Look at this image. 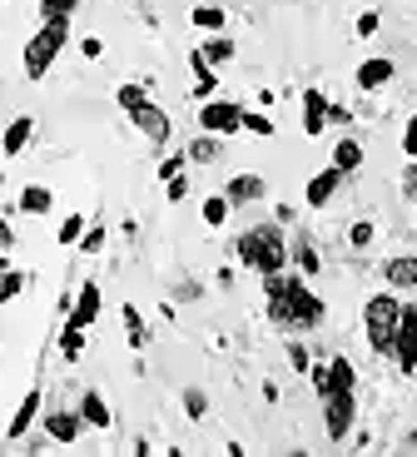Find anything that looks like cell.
<instances>
[{"label": "cell", "mask_w": 417, "mask_h": 457, "mask_svg": "<svg viewBox=\"0 0 417 457\" xmlns=\"http://www.w3.org/2000/svg\"><path fill=\"white\" fill-rule=\"evenodd\" d=\"M263 309H269V319L288 333H318L328 319V303L313 294V284H308L298 269L294 274H288V269L263 274Z\"/></svg>", "instance_id": "1"}, {"label": "cell", "mask_w": 417, "mask_h": 457, "mask_svg": "<svg viewBox=\"0 0 417 457\" xmlns=\"http://www.w3.org/2000/svg\"><path fill=\"white\" fill-rule=\"evenodd\" d=\"M234 259L238 269H248V274H279V269H288V239H283V224L273 219V224H254L244 228L234 239Z\"/></svg>", "instance_id": "2"}, {"label": "cell", "mask_w": 417, "mask_h": 457, "mask_svg": "<svg viewBox=\"0 0 417 457\" xmlns=\"http://www.w3.org/2000/svg\"><path fill=\"white\" fill-rule=\"evenodd\" d=\"M397 313H403V298H397V288H388V294H372L368 303H363V338H368V348H372L378 358H393Z\"/></svg>", "instance_id": "3"}, {"label": "cell", "mask_w": 417, "mask_h": 457, "mask_svg": "<svg viewBox=\"0 0 417 457\" xmlns=\"http://www.w3.org/2000/svg\"><path fill=\"white\" fill-rule=\"evenodd\" d=\"M65 46H70V21H40V30L25 40V55H21L25 80H46L50 65L65 55Z\"/></svg>", "instance_id": "4"}, {"label": "cell", "mask_w": 417, "mask_h": 457, "mask_svg": "<svg viewBox=\"0 0 417 457\" xmlns=\"http://www.w3.org/2000/svg\"><path fill=\"white\" fill-rule=\"evenodd\" d=\"M358 428V393H328L323 398V437L328 443H348Z\"/></svg>", "instance_id": "5"}, {"label": "cell", "mask_w": 417, "mask_h": 457, "mask_svg": "<svg viewBox=\"0 0 417 457\" xmlns=\"http://www.w3.org/2000/svg\"><path fill=\"white\" fill-rule=\"evenodd\" d=\"M199 129L204 135H219V139H229V135H244V104L238 100H199Z\"/></svg>", "instance_id": "6"}, {"label": "cell", "mask_w": 417, "mask_h": 457, "mask_svg": "<svg viewBox=\"0 0 417 457\" xmlns=\"http://www.w3.org/2000/svg\"><path fill=\"white\" fill-rule=\"evenodd\" d=\"M129 125H135V129H139V135H145L154 149H164V145L174 139V120H170V110H159L154 100L139 104V110L129 114Z\"/></svg>", "instance_id": "7"}, {"label": "cell", "mask_w": 417, "mask_h": 457, "mask_svg": "<svg viewBox=\"0 0 417 457\" xmlns=\"http://www.w3.org/2000/svg\"><path fill=\"white\" fill-rule=\"evenodd\" d=\"M100 313H104V294H100V284H95V278H85V284L75 288V303H70L65 323H75V328H95V323H100Z\"/></svg>", "instance_id": "8"}, {"label": "cell", "mask_w": 417, "mask_h": 457, "mask_svg": "<svg viewBox=\"0 0 417 457\" xmlns=\"http://www.w3.org/2000/svg\"><path fill=\"white\" fill-rule=\"evenodd\" d=\"M40 428H46V443H79L85 437V418L79 408H55V412H40Z\"/></svg>", "instance_id": "9"}, {"label": "cell", "mask_w": 417, "mask_h": 457, "mask_svg": "<svg viewBox=\"0 0 417 457\" xmlns=\"http://www.w3.org/2000/svg\"><path fill=\"white\" fill-rule=\"evenodd\" d=\"M343 184H348V174H343L338 164H328V170H318L313 179L304 184V204H308V209H328L333 199H338Z\"/></svg>", "instance_id": "10"}, {"label": "cell", "mask_w": 417, "mask_h": 457, "mask_svg": "<svg viewBox=\"0 0 417 457\" xmlns=\"http://www.w3.org/2000/svg\"><path fill=\"white\" fill-rule=\"evenodd\" d=\"M40 412H46V388L35 383V388L21 398V408H15V418L5 423V443H21V437L35 428V418H40Z\"/></svg>", "instance_id": "11"}, {"label": "cell", "mask_w": 417, "mask_h": 457, "mask_svg": "<svg viewBox=\"0 0 417 457\" xmlns=\"http://www.w3.org/2000/svg\"><path fill=\"white\" fill-rule=\"evenodd\" d=\"M393 75H397L393 55H368L358 70H353V85H358L363 95H372V90H383V85H393Z\"/></svg>", "instance_id": "12"}, {"label": "cell", "mask_w": 417, "mask_h": 457, "mask_svg": "<svg viewBox=\"0 0 417 457\" xmlns=\"http://www.w3.org/2000/svg\"><path fill=\"white\" fill-rule=\"evenodd\" d=\"M263 195H269V184H263V174H229V184H224V199H229L234 209L259 204Z\"/></svg>", "instance_id": "13"}, {"label": "cell", "mask_w": 417, "mask_h": 457, "mask_svg": "<svg viewBox=\"0 0 417 457\" xmlns=\"http://www.w3.org/2000/svg\"><path fill=\"white\" fill-rule=\"evenodd\" d=\"M30 139H35V114H15L11 125L0 129V154H5V160H15V154H25V149H30Z\"/></svg>", "instance_id": "14"}, {"label": "cell", "mask_w": 417, "mask_h": 457, "mask_svg": "<svg viewBox=\"0 0 417 457\" xmlns=\"http://www.w3.org/2000/svg\"><path fill=\"white\" fill-rule=\"evenodd\" d=\"M383 284L397 288V294H413L417 288V253H397V259L383 263Z\"/></svg>", "instance_id": "15"}, {"label": "cell", "mask_w": 417, "mask_h": 457, "mask_svg": "<svg viewBox=\"0 0 417 457\" xmlns=\"http://www.w3.org/2000/svg\"><path fill=\"white\" fill-rule=\"evenodd\" d=\"M75 408H79V418H85V428H95V433H104V428L114 423V412H110V403H104L100 388H85Z\"/></svg>", "instance_id": "16"}, {"label": "cell", "mask_w": 417, "mask_h": 457, "mask_svg": "<svg viewBox=\"0 0 417 457\" xmlns=\"http://www.w3.org/2000/svg\"><path fill=\"white\" fill-rule=\"evenodd\" d=\"M304 135L308 139L328 135V95L323 90H304Z\"/></svg>", "instance_id": "17"}, {"label": "cell", "mask_w": 417, "mask_h": 457, "mask_svg": "<svg viewBox=\"0 0 417 457\" xmlns=\"http://www.w3.org/2000/svg\"><path fill=\"white\" fill-rule=\"evenodd\" d=\"M189 70H194V100H214L219 95V70L199 55V46L189 50Z\"/></svg>", "instance_id": "18"}, {"label": "cell", "mask_w": 417, "mask_h": 457, "mask_svg": "<svg viewBox=\"0 0 417 457\" xmlns=\"http://www.w3.org/2000/svg\"><path fill=\"white\" fill-rule=\"evenodd\" d=\"M288 263H294L304 278H318V274H323V259H318V249H313V239H308V234H298V239L288 244Z\"/></svg>", "instance_id": "19"}, {"label": "cell", "mask_w": 417, "mask_h": 457, "mask_svg": "<svg viewBox=\"0 0 417 457\" xmlns=\"http://www.w3.org/2000/svg\"><path fill=\"white\" fill-rule=\"evenodd\" d=\"M50 209H55V195H50L46 184H25L21 199H15V214H30V219L50 214Z\"/></svg>", "instance_id": "20"}, {"label": "cell", "mask_w": 417, "mask_h": 457, "mask_svg": "<svg viewBox=\"0 0 417 457\" xmlns=\"http://www.w3.org/2000/svg\"><path fill=\"white\" fill-rule=\"evenodd\" d=\"M328 164H338L343 174H358L363 170V139L358 135H338L333 139V160Z\"/></svg>", "instance_id": "21"}, {"label": "cell", "mask_w": 417, "mask_h": 457, "mask_svg": "<svg viewBox=\"0 0 417 457\" xmlns=\"http://www.w3.org/2000/svg\"><path fill=\"white\" fill-rule=\"evenodd\" d=\"M184 154H189V164H219V160H224V139L204 135V129H199V135L184 145Z\"/></svg>", "instance_id": "22"}, {"label": "cell", "mask_w": 417, "mask_h": 457, "mask_svg": "<svg viewBox=\"0 0 417 457\" xmlns=\"http://www.w3.org/2000/svg\"><path fill=\"white\" fill-rule=\"evenodd\" d=\"M120 319H124V343H129L135 353H145V348H149V323H145V313H139L135 303H124Z\"/></svg>", "instance_id": "23"}, {"label": "cell", "mask_w": 417, "mask_h": 457, "mask_svg": "<svg viewBox=\"0 0 417 457\" xmlns=\"http://www.w3.org/2000/svg\"><path fill=\"white\" fill-rule=\"evenodd\" d=\"M393 363H397V373H403V378L417 373V333L397 328V338H393Z\"/></svg>", "instance_id": "24"}, {"label": "cell", "mask_w": 417, "mask_h": 457, "mask_svg": "<svg viewBox=\"0 0 417 457\" xmlns=\"http://www.w3.org/2000/svg\"><path fill=\"white\" fill-rule=\"evenodd\" d=\"M328 383H333V393H358V368H353V358H328Z\"/></svg>", "instance_id": "25"}, {"label": "cell", "mask_w": 417, "mask_h": 457, "mask_svg": "<svg viewBox=\"0 0 417 457\" xmlns=\"http://www.w3.org/2000/svg\"><path fill=\"white\" fill-rule=\"evenodd\" d=\"M199 55L204 60H209V65H229V60H234V35H229V30H219V35H209V40H204V46H199Z\"/></svg>", "instance_id": "26"}, {"label": "cell", "mask_w": 417, "mask_h": 457, "mask_svg": "<svg viewBox=\"0 0 417 457\" xmlns=\"http://www.w3.org/2000/svg\"><path fill=\"white\" fill-rule=\"evenodd\" d=\"M189 21H194V30L219 35V30L229 25V11H224V5H194V11H189Z\"/></svg>", "instance_id": "27"}, {"label": "cell", "mask_w": 417, "mask_h": 457, "mask_svg": "<svg viewBox=\"0 0 417 457\" xmlns=\"http://www.w3.org/2000/svg\"><path fill=\"white\" fill-rule=\"evenodd\" d=\"M229 214H234V204H229L224 195H209V199L199 204V219H204L209 228H224V224H229Z\"/></svg>", "instance_id": "28"}, {"label": "cell", "mask_w": 417, "mask_h": 457, "mask_svg": "<svg viewBox=\"0 0 417 457\" xmlns=\"http://www.w3.org/2000/svg\"><path fill=\"white\" fill-rule=\"evenodd\" d=\"M85 333L90 328H75V323L60 328V358H65V363H79V353H85Z\"/></svg>", "instance_id": "29"}, {"label": "cell", "mask_w": 417, "mask_h": 457, "mask_svg": "<svg viewBox=\"0 0 417 457\" xmlns=\"http://www.w3.org/2000/svg\"><path fill=\"white\" fill-rule=\"evenodd\" d=\"M85 228H90V219H85V214H65V219H60V228H55V244H60V249H75Z\"/></svg>", "instance_id": "30"}, {"label": "cell", "mask_w": 417, "mask_h": 457, "mask_svg": "<svg viewBox=\"0 0 417 457\" xmlns=\"http://www.w3.org/2000/svg\"><path fill=\"white\" fill-rule=\"evenodd\" d=\"M145 100H149V90H145V85H139V80H124L120 90H114V104H120L124 114H135V110H139V104H145Z\"/></svg>", "instance_id": "31"}, {"label": "cell", "mask_w": 417, "mask_h": 457, "mask_svg": "<svg viewBox=\"0 0 417 457\" xmlns=\"http://www.w3.org/2000/svg\"><path fill=\"white\" fill-rule=\"evenodd\" d=\"M104 239H110V234H104V224H90V228H85V234H79L75 253H85V259H95V253L104 249Z\"/></svg>", "instance_id": "32"}, {"label": "cell", "mask_w": 417, "mask_h": 457, "mask_svg": "<svg viewBox=\"0 0 417 457\" xmlns=\"http://www.w3.org/2000/svg\"><path fill=\"white\" fill-rule=\"evenodd\" d=\"M21 294H25V274L21 269H5V274H0V303H15Z\"/></svg>", "instance_id": "33"}, {"label": "cell", "mask_w": 417, "mask_h": 457, "mask_svg": "<svg viewBox=\"0 0 417 457\" xmlns=\"http://www.w3.org/2000/svg\"><path fill=\"white\" fill-rule=\"evenodd\" d=\"M244 135H254V139H269L273 135V120L263 110H244Z\"/></svg>", "instance_id": "34"}, {"label": "cell", "mask_w": 417, "mask_h": 457, "mask_svg": "<svg viewBox=\"0 0 417 457\" xmlns=\"http://www.w3.org/2000/svg\"><path fill=\"white\" fill-rule=\"evenodd\" d=\"M184 412H189L194 423L209 418V393H204V388H184Z\"/></svg>", "instance_id": "35"}, {"label": "cell", "mask_w": 417, "mask_h": 457, "mask_svg": "<svg viewBox=\"0 0 417 457\" xmlns=\"http://www.w3.org/2000/svg\"><path fill=\"white\" fill-rule=\"evenodd\" d=\"M79 11V0H40V15L46 21H70Z\"/></svg>", "instance_id": "36"}, {"label": "cell", "mask_w": 417, "mask_h": 457, "mask_svg": "<svg viewBox=\"0 0 417 457\" xmlns=\"http://www.w3.org/2000/svg\"><path fill=\"white\" fill-rule=\"evenodd\" d=\"M308 383H313V393H318V403L328 398V393H333V383H328V363H308Z\"/></svg>", "instance_id": "37"}, {"label": "cell", "mask_w": 417, "mask_h": 457, "mask_svg": "<svg viewBox=\"0 0 417 457\" xmlns=\"http://www.w3.org/2000/svg\"><path fill=\"white\" fill-rule=\"evenodd\" d=\"M372 239H378V228H372V219H358V224L348 228V244H353V249H368Z\"/></svg>", "instance_id": "38"}, {"label": "cell", "mask_w": 417, "mask_h": 457, "mask_svg": "<svg viewBox=\"0 0 417 457\" xmlns=\"http://www.w3.org/2000/svg\"><path fill=\"white\" fill-rule=\"evenodd\" d=\"M164 199H170V204H184V199H189V174H174V179H164Z\"/></svg>", "instance_id": "39"}, {"label": "cell", "mask_w": 417, "mask_h": 457, "mask_svg": "<svg viewBox=\"0 0 417 457\" xmlns=\"http://www.w3.org/2000/svg\"><path fill=\"white\" fill-rule=\"evenodd\" d=\"M378 25H383V15H378V11H363V15H358V25H353V30H358L363 40H372V35H378Z\"/></svg>", "instance_id": "40"}, {"label": "cell", "mask_w": 417, "mask_h": 457, "mask_svg": "<svg viewBox=\"0 0 417 457\" xmlns=\"http://www.w3.org/2000/svg\"><path fill=\"white\" fill-rule=\"evenodd\" d=\"M184 164H189V154H164V164H159V179H174V174H184Z\"/></svg>", "instance_id": "41"}, {"label": "cell", "mask_w": 417, "mask_h": 457, "mask_svg": "<svg viewBox=\"0 0 417 457\" xmlns=\"http://www.w3.org/2000/svg\"><path fill=\"white\" fill-rule=\"evenodd\" d=\"M288 363H294V373H308V363H313V358H308V348H304V343H288Z\"/></svg>", "instance_id": "42"}, {"label": "cell", "mask_w": 417, "mask_h": 457, "mask_svg": "<svg viewBox=\"0 0 417 457\" xmlns=\"http://www.w3.org/2000/svg\"><path fill=\"white\" fill-rule=\"evenodd\" d=\"M79 55H85V60H104V40H100V35H85V40H79Z\"/></svg>", "instance_id": "43"}, {"label": "cell", "mask_w": 417, "mask_h": 457, "mask_svg": "<svg viewBox=\"0 0 417 457\" xmlns=\"http://www.w3.org/2000/svg\"><path fill=\"white\" fill-rule=\"evenodd\" d=\"M403 199H407V204H417V160L403 170Z\"/></svg>", "instance_id": "44"}, {"label": "cell", "mask_w": 417, "mask_h": 457, "mask_svg": "<svg viewBox=\"0 0 417 457\" xmlns=\"http://www.w3.org/2000/svg\"><path fill=\"white\" fill-rule=\"evenodd\" d=\"M328 125H343V129H348V125H353V110H348V104H333V100H328Z\"/></svg>", "instance_id": "45"}, {"label": "cell", "mask_w": 417, "mask_h": 457, "mask_svg": "<svg viewBox=\"0 0 417 457\" xmlns=\"http://www.w3.org/2000/svg\"><path fill=\"white\" fill-rule=\"evenodd\" d=\"M403 154H407V160H417V114L407 120V129H403Z\"/></svg>", "instance_id": "46"}, {"label": "cell", "mask_w": 417, "mask_h": 457, "mask_svg": "<svg viewBox=\"0 0 417 457\" xmlns=\"http://www.w3.org/2000/svg\"><path fill=\"white\" fill-rule=\"evenodd\" d=\"M15 249V228H11V219H0V253H11Z\"/></svg>", "instance_id": "47"}, {"label": "cell", "mask_w": 417, "mask_h": 457, "mask_svg": "<svg viewBox=\"0 0 417 457\" xmlns=\"http://www.w3.org/2000/svg\"><path fill=\"white\" fill-rule=\"evenodd\" d=\"M174 298H184V303H194V298H204V288L189 278V284H179V294H174Z\"/></svg>", "instance_id": "48"}, {"label": "cell", "mask_w": 417, "mask_h": 457, "mask_svg": "<svg viewBox=\"0 0 417 457\" xmlns=\"http://www.w3.org/2000/svg\"><path fill=\"white\" fill-rule=\"evenodd\" d=\"M273 219H279V224H294L298 209H294V204H279V209H273Z\"/></svg>", "instance_id": "49"}, {"label": "cell", "mask_w": 417, "mask_h": 457, "mask_svg": "<svg viewBox=\"0 0 417 457\" xmlns=\"http://www.w3.org/2000/svg\"><path fill=\"white\" fill-rule=\"evenodd\" d=\"M0 184H5V154H0Z\"/></svg>", "instance_id": "50"}, {"label": "cell", "mask_w": 417, "mask_h": 457, "mask_svg": "<svg viewBox=\"0 0 417 457\" xmlns=\"http://www.w3.org/2000/svg\"><path fill=\"white\" fill-rule=\"evenodd\" d=\"M5 269H11V263H5V259H0V274H5Z\"/></svg>", "instance_id": "51"}]
</instances>
